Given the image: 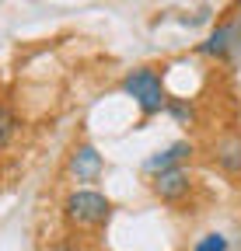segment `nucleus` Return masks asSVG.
<instances>
[{"label": "nucleus", "mask_w": 241, "mask_h": 251, "mask_svg": "<svg viewBox=\"0 0 241 251\" xmlns=\"http://www.w3.org/2000/svg\"><path fill=\"white\" fill-rule=\"evenodd\" d=\"M112 213H115L112 199L105 192H98L95 185H77V188H70V192L63 196V220H67V227L77 230V234L108 227Z\"/></svg>", "instance_id": "1"}, {"label": "nucleus", "mask_w": 241, "mask_h": 251, "mask_svg": "<svg viewBox=\"0 0 241 251\" xmlns=\"http://www.w3.org/2000/svg\"><path fill=\"white\" fill-rule=\"evenodd\" d=\"M123 94L133 98V105L140 108L143 119H154L164 112L168 105V91H164V77L158 74V67H133L126 77H123Z\"/></svg>", "instance_id": "2"}, {"label": "nucleus", "mask_w": 241, "mask_h": 251, "mask_svg": "<svg viewBox=\"0 0 241 251\" xmlns=\"http://www.w3.org/2000/svg\"><path fill=\"white\" fill-rule=\"evenodd\" d=\"M196 52L206 56V59H214V63L238 67V63H241V14L214 25V28H210V35L196 46Z\"/></svg>", "instance_id": "3"}, {"label": "nucleus", "mask_w": 241, "mask_h": 251, "mask_svg": "<svg viewBox=\"0 0 241 251\" xmlns=\"http://www.w3.org/2000/svg\"><path fill=\"white\" fill-rule=\"evenodd\" d=\"M67 175L77 185H95L105 175V157L91 140H77L67 153Z\"/></svg>", "instance_id": "4"}, {"label": "nucleus", "mask_w": 241, "mask_h": 251, "mask_svg": "<svg viewBox=\"0 0 241 251\" xmlns=\"http://www.w3.org/2000/svg\"><path fill=\"white\" fill-rule=\"evenodd\" d=\"M192 188H196V178H192L189 164H182V168H168V171L150 175V192H154L161 202H168V206L186 202V199L192 196Z\"/></svg>", "instance_id": "5"}, {"label": "nucleus", "mask_w": 241, "mask_h": 251, "mask_svg": "<svg viewBox=\"0 0 241 251\" xmlns=\"http://www.w3.org/2000/svg\"><path fill=\"white\" fill-rule=\"evenodd\" d=\"M192 153H196L192 140H175V143H168V147H161V150H154L147 157V161H143V175L150 178V175L168 171V168H182V164L192 161Z\"/></svg>", "instance_id": "6"}, {"label": "nucleus", "mask_w": 241, "mask_h": 251, "mask_svg": "<svg viewBox=\"0 0 241 251\" xmlns=\"http://www.w3.org/2000/svg\"><path fill=\"white\" fill-rule=\"evenodd\" d=\"M210 161H214L224 175H241V136H220L214 143V153H210Z\"/></svg>", "instance_id": "7"}, {"label": "nucleus", "mask_w": 241, "mask_h": 251, "mask_svg": "<svg viewBox=\"0 0 241 251\" xmlns=\"http://www.w3.org/2000/svg\"><path fill=\"white\" fill-rule=\"evenodd\" d=\"M164 115H171L178 126H189V129L199 122V108H196V101H189V98H171V94H168Z\"/></svg>", "instance_id": "8"}, {"label": "nucleus", "mask_w": 241, "mask_h": 251, "mask_svg": "<svg viewBox=\"0 0 241 251\" xmlns=\"http://www.w3.org/2000/svg\"><path fill=\"white\" fill-rule=\"evenodd\" d=\"M18 129H21V119H18V112H14L11 105H4V101H0V153H4V150L14 143Z\"/></svg>", "instance_id": "9"}, {"label": "nucleus", "mask_w": 241, "mask_h": 251, "mask_svg": "<svg viewBox=\"0 0 241 251\" xmlns=\"http://www.w3.org/2000/svg\"><path fill=\"white\" fill-rule=\"evenodd\" d=\"M189 251H234V248H231V237L224 230H206L196 237V244Z\"/></svg>", "instance_id": "10"}, {"label": "nucleus", "mask_w": 241, "mask_h": 251, "mask_svg": "<svg viewBox=\"0 0 241 251\" xmlns=\"http://www.w3.org/2000/svg\"><path fill=\"white\" fill-rule=\"evenodd\" d=\"M46 251H87V248H84V241L77 234H59V237H53L46 244Z\"/></svg>", "instance_id": "11"}]
</instances>
